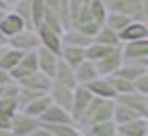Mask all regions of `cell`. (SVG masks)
<instances>
[{"mask_svg": "<svg viewBox=\"0 0 148 136\" xmlns=\"http://www.w3.org/2000/svg\"><path fill=\"white\" fill-rule=\"evenodd\" d=\"M114 100H103V98H93L91 104L87 106V110L83 112V116L75 122V126L79 130L91 126V124H97V122H106V120H112V114H114Z\"/></svg>", "mask_w": 148, "mask_h": 136, "instance_id": "cell-1", "label": "cell"}, {"mask_svg": "<svg viewBox=\"0 0 148 136\" xmlns=\"http://www.w3.org/2000/svg\"><path fill=\"white\" fill-rule=\"evenodd\" d=\"M108 12L126 14L132 21L146 23L148 19V0H101Z\"/></svg>", "mask_w": 148, "mask_h": 136, "instance_id": "cell-2", "label": "cell"}, {"mask_svg": "<svg viewBox=\"0 0 148 136\" xmlns=\"http://www.w3.org/2000/svg\"><path fill=\"white\" fill-rule=\"evenodd\" d=\"M122 63L148 67V41H130L120 45Z\"/></svg>", "mask_w": 148, "mask_h": 136, "instance_id": "cell-3", "label": "cell"}, {"mask_svg": "<svg viewBox=\"0 0 148 136\" xmlns=\"http://www.w3.org/2000/svg\"><path fill=\"white\" fill-rule=\"evenodd\" d=\"M114 104L132 110V112H134L136 116H140V118H148V95H142V93H138V91L120 93V95L114 98Z\"/></svg>", "mask_w": 148, "mask_h": 136, "instance_id": "cell-4", "label": "cell"}, {"mask_svg": "<svg viewBox=\"0 0 148 136\" xmlns=\"http://www.w3.org/2000/svg\"><path fill=\"white\" fill-rule=\"evenodd\" d=\"M8 47H12L21 53H29V51H37L41 47V43H39L35 29H23L21 33H16L14 37L8 39Z\"/></svg>", "mask_w": 148, "mask_h": 136, "instance_id": "cell-5", "label": "cell"}, {"mask_svg": "<svg viewBox=\"0 0 148 136\" xmlns=\"http://www.w3.org/2000/svg\"><path fill=\"white\" fill-rule=\"evenodd\" d=\"M39 126H41V122H39L37 118L25 114V112H21V110L10 118V132H12L14 136H31Z\"/></svg>", "mask_w": 148, "mask_h": 136, "instance_id": "cell-6", "label": "cell"}, {"mask_svg": "<svg viewBox=\"0 0 148 136\" xmlns=\"http://www.w3.org/2000/svg\"><path fill=\"white\" fill-rule=\"evenodd\" d=\"M35 31H37V37H39L41 47H43V49H47V51H51V53H55V55L59 57L61 47H63V43H61V33L53 31V29H51V27H47L45 23H41Z\"/></svg>", "mask_w": 148, "mask_h": 136, "instance_id": "cell-7", "label": "cell"}, {"mask_svg": "<svg viewBox=\"0 0 148 136\" xmlns=\"http://www.w3.org/2000/svg\"><path fill=\"white\" fill-rule=\"evenodd\" d=\"M91 100H93V95L89 93V89L85 85L73 87V100H71V112H69L73 122H77L83 116V112L87 110V106L91 104Z\"/></svg>", "mask_w": 148, "mask_h": 136, "instance_id": "cell-8", "label": "cell"}, {"mask_svg": "<svg viewBox=\"0 0 148 136\" xmlns=\"http://www.w3.org/2000/svg\"><path fill=\"white\" fill-rule=\"evenodd\" d=\"M39 122H41V126H55V124H71L73 120H71V114H69V112H65L63 108L51 104V106L39 116ZM73 124H75V122H73Z\"/></svg>", "mask_w": 148, "mask_h": 136, "instance_id": "cell-9", "label": "cell"}, {"mask_svg": "<svg viewBox=\"0 0 148 136\" xmlns=\"http://www.w3.org/2000/svg\"><path fill=\"white\" fill-rule=\"evenodd\" d=\"M120 43H130V41H146L148 39V25L142 21H132L126 29L118 33Z\"/></svg>", "mask_w": 148, "mask_h": 136, "instance_id": "cell-10", "label": "cell"}, {"mask_svg": "<svg viewBox=\"0 0 148 136\" xmlns=\"http://www.w3.org/2000/svg\"><path fill=\"white\" fill-rule=\"evenodd\" d=\"M47 95L51 98V104L63 108L65 112H71V100H73V89L69 87H63V85H57L51 81V87L47 91Z\"/></svg>", "mask_w": 148, "mask_h": 136, "instance_id": "cell-11", "label": "cell"}, {"mask_svg": "<svg viewBox=\"0 0 148 136\" xmlns=\"http://www.w3.org/2000/svg\"><path fill=\"white\" fill-rule=\"evenodd\" d=\"M61 43L67 47H77V49H87L93 43V37L77 31V29H67L61 33Z\"/></svg>", "mask_w": 148, "mask_h": 136, "instance_id": "cell-12", "label": "cell"}, {"mask_svg": "<svg viewBox=\"0 0 148 136\" xmlns=\"http://www.w3.org/2000/svg\"><path fill=\"white\" fill-rule=\"evenodd\" d=\"M53 83H57V85H63V87H69V89H73V87H77V81H75V73H73V67H69L63 59H59V63H57V69H55V73H53V79H51Z\"/></svg>", "mask_w": 148, "mask_h": 136, "instance_id": "cell-13", "label": "cell"}, {"mask_svg": "<svg viewBox=\"0 0 148 136\" xmlns=\"http://www.w3.org/2000/svg\"><path fill=\"white\" fill-rule=\"evenodd\" d=\"M57 63H59V57L55 53H51V51H47L43 47L37 49V65H39V71L41 73H45L47 77L53 79V73L57 69Z\"/></svg>", "mask_w": 148, "mask_h": 136, "instance_id": "cell-14", "label": "cell"}, {"mask_svg": "<svg viewBox=\"0 0 148 136\" xmlns=\"http://www.w3.org/2000/svg\"><path fill=\"white\" fill-rule=\"evenodd\" d=\"M120 65H122V53H120V47H118L114 53H110L108 57H103V59L95 61V69H97L99 77L114 75V73H116V69H118Z\"/></svg>", "mask_w": 148, "mask_h": 136, "instance_id": "cell-15", "label": "cell"}, {"mask_svg": "<svg viewBox=\"0 0 148 136\" xmlns=\"http://www.w3.org/2000/svg\"><path fill=\"white\" fill-rule=\"evenodd\" d=\"M23 29H27L25 27V23L12 12V10H6L4 14H2V19H0V33H2L6 39H10V37H14L16 33H21Z\"/></svg>", "mask_w": 148, "mask_h": 136, "instance_id": "cell-16", "label": "cell"}, {"mask_svg": "<svg viewBox=\"0 0 148 136\" xmlns=\"http://www.w3.org/2000/svg\"><path fill=\"white\" fill-rule=\"evenodd\" d=\"M116 132L120 136H146L148 134V118H136L132 122L116 126Z\"/></svg>", "mask_w": 148, "mask_h": 136, "instance_id": "cell-17", "label": "cell"}, {"mask_svg": "<svg viewBox=\"0 0 148 136\" xmlns=\"http://www.w3.org/2000/svg\"><path fill=\"white\" fill-rule=\"evenodd\" d=\"M73 73H75L77 85H87L89 81H93L95 77H99V73L95 69V63L93 61H87V59H83L77 67H73Z\"/></svg>", "mask_w": 148, "mask_h": 136, "instance_id": "cell-18", "label": "cell"}, {"mask_svg": "<svg viewBox=\"0 0 148 136\" xmlns=\"http://www.w3.org/2000/svg\"><path fill=\"white\" fill-rule=\"evenodd\" d=\"M21 87H27V89H35V91H41V93H47L49 87H51V77H47L45 73L41 71H35L33 75L25 77L18 81Z\"/></svg>", "mask_w": 148, "mask_h": 136, "instance_id": "cell-19", "label": "cell"}, {"mask_svg": "<svg viewBox=\"0 0 148 136\" xmlns=\"http://www.w3.org/2000/svg\"><path fill=\"white\" fill-rule=\"evenodd\" d=\"M89 89V93L93 98H103V100H114L116 98V91L112 89V85L108 83V77H95L93 81H89L85 85Z\"/></svg>", "mask_w": 148, "mask_h": 136, "instance_id": "cell-20", "label": "cell"}, {"mask_svg": "<svg viewBox=\"0 0 148 136\" xmlns=\"http://www.w3.org/2000/svg\"><path fill=\"white\" fill-rule=\"evenodd\" d=\"M8 10H12L23 23L27 29H35L33 27V12H31V0H16L14 4L8 6Z\"/></svg>", "mask_w": 148, "mask_h": 136, "instance_id": "cell-21", "label": "cell"}, {"mask_svg": "<svg viewBox=\"0 0 148 136\" xmlns=\"http://www.w3.org/2000/svg\"><path fill=\"white\" fill-rule=\"evenodd\" d=\"M81 132H83V136H116V124H114V120H106V122L91 124V126L83 128Z\"/></svg>", "mask_w": 148, "mask_h": 136, "instance_id": "cell-22", "label": "cell"}, {"mask_svg": "<svg viewBox=\"0 0 148 136\" xmlns=\"http://www.w3.org/2000/svg\"><path fill=\"white\" fill-rule=\"evenodd\" d=\"M93 43H97V45H106V47H114V49H118V47L122 45L120 39H118V33H114V31L108 29L106 25H101L99 31L93 35Z\"/></svg>", "mask_w": 148, "mask_h": 136, "instance_id": "cell-23", "label": "cell"}, {"mask_svg": "<svg viewBox=\"0 0 148 136\" xmlns=\"http://www.w3.org/2000/svg\"><path fill=\"white\" fill-rule=\"evenodd\" d=\"M59 59H63L69 67H77V65L85 59V49H77V47H67V45H63V47H61V53H59Z\"/></svg>", "mask_w": 148, "mask_h": 136, "instance_id": "cell-24", "label": "cell"}, {"mask_svg": "<svg viewBox=\"0 0 148 136\" xmlns=\"http://www.w3.org/2000/svg\"><path fill=\"white\" fill-rule=\"evenodd\" d=\"M144 73H148V67H138V65H128V63H122L118 69H116V77H122V79H126V81H134V79H138L140 75H144Z\"/></svg>", "mask_w": 148, "mask_h": 136, "instance_id": "cell-25", "label": "cell"}, {"mask_svg": "<svg viewBox=\"0 0 148 136\" xmlns=\"http://www.w3.org/2000/svg\"><path fill=\"white\" fill-rule=\"evenodd\" d=\"M49 106H51V98H49L47 93H43V95H39L37 100H33L29 106H25L21 112H25V114H29V116H33V118L39 120V116H41Z\"/></svg>", "mask_w": 148, "mask_h": 136, "instance_id": "cell-26", "label": "cell"}, {"mask_svg": "<svg viewBox=\"0 0 148 136\" xmlns=\"http://www.w3.org/2000/svg\"><path fill=\"white\" fill-rule=\"evenodd\" d=\"M25 53H21V51H16V49H12V47H6L4 49V53H2V57H0V69L2 71H12L16 65H18V61H21V57H23Z\"/></svg>", "mask_w": 148, "mask_h": 136, "instance_id": "cell-27", "label": "cell"}, {"mask_svg": "<svg viewBox=\"0 0 148 136\" xmlns=\"http://www.w3.org/2000/svg\"><path fill=\"white\" fill-rule=\"evenodd\" d=\"M130 23H132L130 16H126V14H118V12H108V14H106V21H103V25H106L108 29H112L114 33H120V31L126 29Z\"/></svg>", "mask_w": 148, "mask_h": 136, "instance_id": "cell-28", "label": "cell"}, {"mask_svg": "<svg viewBox=\"0 0 148 136\" xmlns=\"http://www.w3.org/2000/svg\"><path fill=\"white\" fill-rule=\"evenodd\" d=\"M116 49L114 47H106V45H97V43H91L87 49H85V59L87 61H99V59H103V57H108L110 53H114Z\"/></svg>", "mask_w": 148, "mask_h": 136, "instance_id": "cell-29", "label": "cell"}, {"mask_svg": "<svg viewBox=\"0 0 148 136\" xmlns=\"http://www.w3.org/2000/svg\"><path fill=\"white\" fill-rule=\"evenodd\" d=\"M136 118H140V116H136L132 110H128V108H124V106H114V114H112V120H114V124L116 126H120V124H126V122H132V120H136Z\"/></svg>", "mask_w": 148, "mask_h": 136, "instance_id": "cell-30", "label": "cell"}, {"mask_svg": "<svg viewBox=\"0 0 148 136\" xmlns=\"http://www.w3.org/2000/svg\"><path fill=\"white\" fill-rule=\"evenodd\" d=\"M47 130H51L55 136H83V132L71 122V124H55V126H45Z\"/></svg>", "mask_w": 148, "mask_h": 136, "instance_id": "cell-31", "label": "cell"}, {"mask_svg": "<svg viewBox=\"0 0 148 136\" xmlns=\"http://www.w3.org/2000/svg\"><path fill=\"white\" fill-rule=\"evenodd\" d=\"M16 112H18L16 98H0V116H4V118L10 120Z\"/></svg>", "mask_w": 148, "mask_h": 136, "instance_id": "cell-32", "label": "cell"}, {"mask_svg": "<svg viewBox=\"0 0 148 136\" xmlns=\"http://www.w3.org/2000/svg\"><path fill=\"white\" fill-rule=\"evenodd\" d=\"M108 83L112 85V89L116 91V95L134 91V87H132L130 81H126V79H122V77H116V75H108Z\"/></svg>", "mask_w": 148, "mask_h": 136, "instance_id": "cell-33", "label": "cell"}, {"mask_svg": "<svg viewBox=\"0 0 148 136\" xmlns=\"http://www.w3.org/2000/svg\"><path fill=\"white\" fill-rule=\"evenodd\" d=\"M31 12H33V27L37 29L45 19V0H31Z\"/></svg>", "mask_w": 148, "mask_h": 136, "instance_id": "cell-34", "label": "cell"}, {"mask_svg": "<svg viewBox=\"0 0 148 136\" xmlns=\"http://www.w3.org/2000/svg\"><path fill=\"white\" fill-rule=\"evenodd\" d=\"M132 87H134V91H138L142 95H148V73H144L138 79H134L132 81Z\"/></svg>", "mask_w": 148, "mask_h": 136, "instance_id": "cell-35", "label": "cell"}, {"mask_svg": "<svg viewBox=\"0 0 148 136\" xmlns=\"http://www.w3.org/2000/svg\"><path fill=\"white\" fill-rule=\"evenodd\" d=\"M31 136H55V134H53L51 130H47L45 126H39V128H37V130H35Z\"/></svg>", "mask_w": 148, "mask_h": 136, "instance_id": "cell-36", "label": "cell"}, {"mask_svg": "<svg viewBox=\"0 0 148 136\" xmlns=\"http://www.w3.org/2000/svg\"><path fill=\"white\" fill-rule=\"evenodd\" d=\"M12 79H10V75L6 73V71H2V69H0V87H2V85H6V83H10Z\"/></svg>", "mask_w": 148, "mask_h": 136, "instance_id": "cell-37", "label": "cell"}, {"mask_svg": "<svg viewBox=\"0 0 148 136\" xmlns=\"http://www.w3.org/2000/svg\"><path fill=\"white\" fill-rule=\"evenodd\" d=\"M0 130H10V120L4 116H0Z\"/></svg>", "mask_w": 148, "mask_h": 136, "instance_id": "cell-38", "label": "cell"}, {"mask_svg": "<svg viewBox=\"0 0 148 136\" xmlns=\"http://www.w3.org/2000/svg\"><path fill=\"white\" fill-rule=\"evenodd\" d=\"M0 47H8V39H6L2 33H0Z\"/></svg>", "mask_w": 148, "mask_h": 136, "instance_id": "cell-39", "label": "cell"}, {"mask_svg": "<svg viewBox=\"0 0 148 136\" xmlns=\"http://www.w3.org/2000/svg\"><path fill=\"white\" fill-rule=\"evenodd\" d=\"M0 10H2V12H6V10H8V4H6V0H0Z\"/></svg>", "mask_w": 148, "mask_h": 136, "instance_id": "cell-40", "label": "cell"}, {"mask_svg": "<svg viewBox=\"0 0 148 136\" xmlns=\"http://www.w3.org/2000/svg\"><path fill=\"white\" fill-rule=\"evenodd\" d=\"M0 136H14L10 130H0Z\"/></svg>", "mask_w": 148, "mask_h": 136, "instance_id": "cell-41", "label": "cell"}, {"mask_svg": "<svg viewBox=\"0 0 148 136\" xmlns=\"http://www.w3.org/2000/svg\"><path fill=\"white\" fill-rule=\"evenodd\" d=\"M14 2H16V0H6V4H8V6H10V4H14Z\"/></svg>", "mask_w": 148, "mask_h": 136, "instance_id": "cell-42", "label": "cell"}, {"mask_svg": "<svg viewBox=\"0 0 148 136\" xmlns=\"http://www.w3.org/2000/svg\"><path fill=\"white\" fill-rule=\"evenodd\" d=\"M4 49H6V47H0V57H2V53H4Z\"/></svg>", "mask_w": 148, "mask_h": 136, "instance_id": "cell-43", "label": "cell"}, {"mask_svg": "<svg viewBox=\"0 0 148 136\" xmlns=\"http://www.w3.org/2000/svg\"><path fill=\"white\" fill-rule=\"evenodd\" d=\"M116 136H120V134H118V132H116Z\"/></svg>", "mask_w": 148, "mask_h": 136, "instance_id": "cell-44", "label": "cell"}]
</instances>
